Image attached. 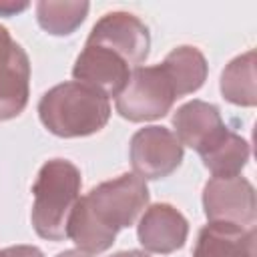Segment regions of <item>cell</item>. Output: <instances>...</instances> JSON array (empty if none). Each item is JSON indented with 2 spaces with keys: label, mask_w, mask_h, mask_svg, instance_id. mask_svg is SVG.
Masks as SVG:
<instances>
[{
  "label": "cell",
  "mask_w": 257,
  "mask_h": 257,
  "mask_svg": "<svg viewBox=\"0 0 257 257\" xmlns=\"http://www.w3.org/2000/svg\"><path fill=\"white\" fill-rule=\"evenodd\" d=\"M40 122L62 139H78L98 133L110 118L108 98L76 80L60 82L38 100Z\"/></svg>",
  "instance_id": "cell-1"
},
{
  "label": "cell",
  "mask_w": 257,
  "mask_h": 257,
  "mask_svg": "<svg viewBox=\"0 0 257 257\" xmlns=\"http://www.w3.org/2000/svg\"><path fill=\"white\" fill-rule=\"evenodd\" d=\"M80 171L66 159L46 161L32 187V211L30 221L38 237L48 241L66 239L68 219L74 205L80 199Z\"/></svg>",
  "instance_id": "cell-2"
},
{
  "label": "cell",
  "mask_w": 257,
  "mask_h": 257,
  "mask_svg": "<svg viewBox=\"0 0 257 257\" xmlns=\"http://www.w3.org/2000/svg\"><path fill=\"white\" fill-rule=\"evenodd\" d=\"M80 199L102 227L118 233L120 229L135 225L137 217L147 209L149 189L141 177L135 173H124L92 187Z\"/></svg>",
  "instance_id": "cell-3"
},
{
  "label": "cell",
  "mask_w": 257,
  "mask_h": 257,
  "mask_svg": "<svg viewBox=\"0 0 257 257\" xmlns=\"http://www.w3.org/2000/svg\"><path fill=\"white\" fill-rule=\"evenodd\" d=\"M177 100L175 88L161 64L137 66L122 92L116 96V112L131 122L165 116Z\"/></svg>",
  "instance_id": "cell-4"
},
{
  "label": "cell",
  "mask_w": 257,
  "mask_h": 257,
  "mask_svg": "<svg viewBox=\"0 0 257 257\" xmlns=\"http://www.w3.org/2000/svg\"><path fill=\"white\" fill-rule=\"evenodd\" d=\"M203 209L209 223H231L251 229L257 219L253 185L241 177H211L203 189Z\"/></svg>",
  "instance_id": "cell-5"
},
{
  "label": "cell",
  "mask_w": 257,
  "mask_h": 257,
  "mask_svg": "<svg viewBox=\"0 0 257 257\" xmlns=\"http://www.w3.org/2000/svg\"><path fill=\"white\" fill-rule=\"evenodd\" d=\"M128 157L137 177L143 181H157L169 177L181 167L183 145L167 126L151 124L133 135Z\"/></svg>",
  "instance_id": "cell-6"
},
{
  "label": "cell",
  "mask_w": 257,
  "mask_h": 257,
  "mask_svg": "<svg viewBox=\"0 0 257 257\" xmlns=\"http://www.w3.org/2000/svg\"><path fill=\"white\" fill-rule=\"evenodd\" d=\"M86 44L102 46L118 54L131 68L141 66L151 50V32L143 20L131 12H108L90 30Z\"/></svg>",
  "instance_id": "cell-7"
},
{
  "label": "cell",
  "mask_w": 257,
  "mask_h": 257,
  "mask_svg": "<svg viewBox=\"0 0 257 257\" xmlns=\"http://www.w3.org/2000/svg\"><path fill=\"white\" fill-rule=\"evenodd\" d=\"M30 96V60L26 50L0 26V120L18 116Z\"/></svg>",
  "instance_id": "cell-8"
},
{
  "label": "cell",
  "mask_w": 257,
  "mask_h": 257,
  "mask_svg": "<svg viewBox=\"0 0 257 257\" xmlns=\"http://www.w3.org/2000/svg\"><path fill=\"white\" fill-rule=\"evenodd\" d=\"M133 68L126 60L108 48L84 44V50L76 56L72 66V76L98 92L108 96H118L131 78Z\"/></svg>",
  "instance_id": "cell-9"
},
{
  "label": "cell",
  "mask_w": 257,
  "mask_h": 257,
  "mask_svg": "<svg viewBox=\"0 0 257 257\" xmlns=\"http://www.w3.org/2000/svg\"><path fill=\"white\" fill-rule=\"evenodd\" d=\"M187 235L189 221L169 203H155L147 207L137 227L139 243L145 247V251L157 255L179 251L185 245Z\"/></svg>",
  "instance_id": "cell-10"
},
{
  "label": "cell",
  "mask_w": 257,
  "mask_h": 257,
  "mask_svg": "<svg viewBox=\"0 0 257 257\" xmlns=\"http://www.w3.org/2000/svg\"><path fill=\"white\" fill-rule=\"evenodd\" d=\"M173 126L179 143L183 147H191L197 153L209 147L227 128L219 108L197 98L177 108V112L173 114Z\"/></svg>",
  "instance_id": "cell-11"
},
{
  "label": "cell",
  "mask_w": 257,
  "mask_h": 257,
  "mask_svg": "<svg viewBox=\"0 0 257 257\" xmlns=\"http://www.w3.org/2000/svg\"><path fill=\"white\" fill-rule=\"evenodd\" d=\"M193 257H255V227L207 223L197 235Z\"/></svg>",
  "instance_id": "cell-12"
},
{
  "label": "cell",
  "mask_w": 257,
  "mask_h": 257,
  "mask_svg": "<svg viewBox=\"0 0 257 257\" xmlns=\"http://www.w3.org/2000/svg\"><path fill=\"white\" fill-rule=\"evenodd\" d=\"M165 74L169 76L177 98L191 94L195 90H199L209 74V64L207 58L203 56V52L195 46H177L173 48L165 60L161 62Z\"/></svg>",
  "instance_id": "cell-13"
},
{
  "label": "cell",
  "mask_w": 257,
  "mask_h": 257,
  "mask_svg": "<svg viewBox=\"0 0 257 257\" xmlns=\"http://www.w3.org/2000/svg\"><path fill=\"white\" fill-rule=\"evenodd\" d=\"M249 155H251L249 143L241 135L229 128H225L209 147H205L199 153L205 169H209L213 177L241 175V171L249 161Z\"/></svg>",
  "instance_id": "cell-14"
},
{
  "label": "cell",
  "mask_w": 257,
  "mask_h": 257,
  "mask_svg": "<svg viewBox=\"0 0 257 257\" xmlns=\"http://www.w3.org/2000/svg\"><path fill=\"white\" fill-rule=\"evenodd\" d=\"M257 74H255V50L235 56L221 72V94L225 100L237 106L257 104Z\"/></svg>",
  "instance_id": "cell-15"
},
{
  "label": "cell",
  "mask_w": 257,
  "mask_h": 257,
  "mask_svg": "<svg viewBox=\"0 0 257 257\" xmlns=\"http://www.w3.org/2000/svg\"><path fill=\"white\" fill-rule=\"evenodd\" d=\"M66 237H70L72 243L80 251H84L88 255H96V253H102V251L112 247V243L116 239V233L102 227L88 213L82 199H78V203L74 205V209L70 213V219H68Z\"/></svg>",
  "instance_id": "cell-16"
},
{
  "label": "cell",
  "mask_w": 257,
  "mask_h": 257,
  "mask_svg": "<svg viewBox=\"0 0 257 257\" xmlns=\"http://www.w3.org/2000/svg\"><path fill=\"white\" fill-rule=\"evenodd\" d=\"M90 4L88 2H58V0H40L36 2V20L42 30L52 36L72 34L86 18Z\"/></svg>",
  "instance_id": "cell-17"
},
{
  "label": "cell",
  "mask_w": 257,
  "mask_h": 257,
  "mask_svg": "<svg viewBox=\"0 0 257 257\" xmlns=\"http://www.w3.org/2000/svg\"><path fill=\"white\" fill-rule=\"evenodd\" d=\"M2 257H44V253L34 245H14L2 249Z\"/></svg>",
  "instance_id": "cell-18"
},
{
  "label": "cell",
  "mask_w": 257,
  "mask_h": 257,
  "mask_svg": "<svg viewBox=\"0 0 257 257\" xmlns=\"http://www.w3.org/2000/svg\"><path fill=\"white\" fill-rule=\"evenodd\" d=\"M28 8V2H14V0H0V16H14Z\"/></svg>",
  "instance_id": "cell-19"
},
{
  "label": "cell",
  "mask_w": 257,
  "mask_h": 257,
  "mask_svg": "<svg viewBox=\"0 0 257 257\" xmlns=\"http://www.w3.org/2000/svg\"><path fill=\"white\" fill-rule=\"evenodd\" d=\"M110 257H151V255H147L145 251L131 249V251H118V253H114V255H110Z\"/></svg>",
  "instance_id": "cell-20"
},
{
  "label": "cell",
  "mask_w": 257,
  "mask_h": 257,
  "mask_svg": "<svg viewBox=\"0 0 257 257\" xmlns=\"http://www.w3.org/2000/svg\"><path fill=\"white\" fill-rule=\"evenodd\" d=\"M56 257H92V255H88V253H84V251H80V249H68V251L58 253Z\"/></svg>",
  "instance_id": "cell-21"
},
{
  "label": "cell",
  "mask_w": 257,
  "mask_h": 257,
  "mask_svg": "<svg viewBox=\"0 0 257 257\" xmlns=\"http://www.w3.org/2000/svg\"><path fill=\"white\" fill-rule=\"evenodd\" d=\"M0 257H2V251H0Z\"/></svg>",
  "instance_id": "cell-22"
}]
</instances>
